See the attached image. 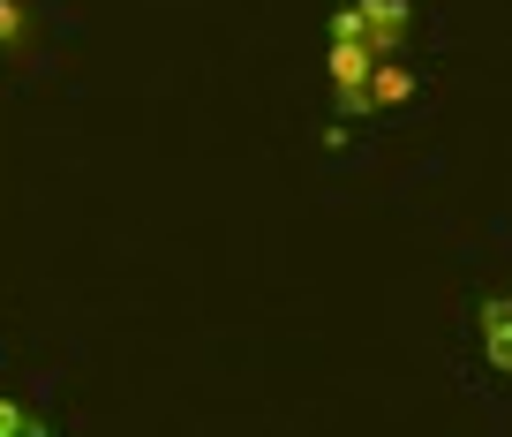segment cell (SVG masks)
Instances as JSON below:
<instances>
[{
	"instance_id": "cell-1",
	"label": "cell",
	"mask_w": 512,
	"mask_h": 437,
	"mask_svg": "<svg viewBox=\"0 0 512 437\" xmlns=\"http://www.w3.org/2000/svg\"><path fill=\"white\" fill-rule=\"evenodd\" d=\"M377 61H384V53L362 46V38H354V23L339 16V23H332V83L347 91V106H362V98H369V76H377Z\"/></svg>"
},
{
	"instance_id": "cell-2",
	"label": "cell",
	"mask_w": 512,
	"mask_h": 437,
	"mask_svg": "<svg viewBox=\"0 0 512 437\" xmlns=\"http://www.w3.org/2000/svg\"><path fill=\"white\" fill-rule=\"evenodd\" d=\"M354 23H362V46L400 53V38H407V0H354Z\"/></svg>"
},
{
	"instance_id": "cell-3",
	"label": "cell",
	"mask_w": 512,
	"mask_h": 437,
	"mask_svg": "<svg viewBox=\"0 0 512 437\" xmlns=\"http://www.w3.org/2000/svg\"><path fill=\"white\" fill-rule=\"evenodd\" d=\"M482 347H490L497 370H512V302H505V294L482 302Z\"/></svg>"
},
{
	"instance_id": "cell-4",
	"label": "cell",
	"mask_w": 512,
	"mask_h": 437,
	"mask_svg": "<svg viewBox=\"0 0 512 437\" xmlns=\"http://www.w3.org/2000/svg\"><path fill=\"white\" fill-rule=\"evenodd\" d=\"M400 98H415V76H407L400 61H377V76H369V98H362V106H400Z\"/></svg>"
},
{
	"instance_id": "cell-5",
	"label": "cell",
	"mask_w": 512,
	"mask_h": 437,
	"mask_svg": "<svg viewBox=\"0 0 512 437\" xmlns=\"http://www.w3.org/2000/svg\"><path fill=\"white\" fill-rule=\"evenodd\" d=\"M38 422L23 415V400H8V392H0V437H31Z\"/></svg>"
},
{
	"instance_id": "cell-6",
	"label": "cell",
	"mask_w": 512,
	"mask_h": 437,
	"mask_svg": "<svg viewBox=\"0 0 512 437\" xmlns=\"http://www.w3.org/2000/svg\"><path fill=\"white\" fill-rule=\"evenodd\" d=\"M8 38H23V8L16 0H0V46H8Z\"/></svg>"
}]
</instances>
